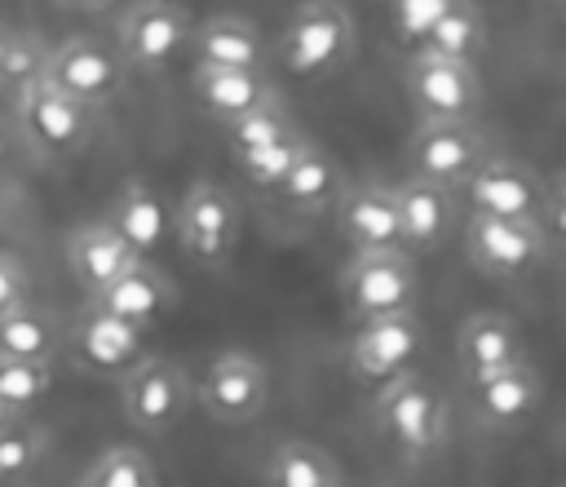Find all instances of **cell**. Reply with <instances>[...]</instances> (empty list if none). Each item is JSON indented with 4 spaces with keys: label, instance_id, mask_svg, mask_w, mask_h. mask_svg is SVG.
Wrapping results in <instances>:
<instances>
[{
    "label": "cell",
    "instance_id": "obj_1",
    "mask_svg": "<svg viewBox=\"0 0 566 487\" xmlns=\"http://www.w3.org/2000/svg\"><path fill=\"white\" fill-rule=\"evenodd\" d=\"M371 421L380 438L407 460H424L447 443V398L424 372H398L380 381Z\"/></svg>",
    "mask_w": 566,
    "mask_h": 487
},
{
    "label": "cell",
    "instance_id": "obj_2",
    "mask_svg": "<svg viewBox=\"0 0 566 487\" xmlns=\"http://www.w3.org/2000/svg\"><path fill=\"white\" fill-rule=\"evenodd\" d=\"M354 49H358V31L340 0H301L279 35V62L301 80L340 71L354 58Z\"/></svg>",
    "mask_w": 566,
    "mask_h": 487
},
{
    "label": "cell",
    "instance_id": "obj_3",
    "mask_svg": "<svg viewBox=\"0 0 566 487\" xmlns=\"http://www.w3.org/2000/svg\"><path fill=\"white\" fill-rule=\"evenodd\" d=\"M402 89L416 120H473L482 106V75L473 62H455L429 49H411L402 62Z\"/></svg>",
    "mask_w": 566,
    "mask_h": 487
},
{
    "label": "cell",
    "instance_id": "obj_4",
    "mask_svg": "<svg viewBox=\"0 0 566 487\" xmlns=\"http://www.w3.org/2000/svg\"><path fill=\"white\" fill-rule=\"evenodd\" d=\"M416 261L407 248H376V252H354L340 270V301L345 310L363 319L398 314L416 305Z\"/></svg>",
    "mask_w": 566,
    "mask_h": 487
},
{
    "label": "cell",
    "instance_id": "obj_5",
    "mask_svg": "<svg viewBox=\"0 0 566 487\" xmlns=\"http://www.w3.org/2000/svg\"><path fill=\"white\" fill-rule=\"evenodd\" d=\"M486 155L491 146L473 120H416L407 142V177L460 190Z\"/></svg>",
    "mask_w": 566,
    "mask_h": 487
},
{
    "label": "cell",
    "instance_id": "obj_6",
    "mask_svg": "<svg viewBox=\"0 0 566 487\" xmlns=\"http://www.w3.org/2000/svg\"><path fill=\"white\" fill-rule=\"evenodd\" d=\"M172 226L186 257L199 266H226L239 248V204L221 182H190Z\"/></svg>",
    "mask_w": 566,
    "mask_h": 487
},
{
    "label": "cell",
    "instance_id": "obj_7",
    "mask_svg": "<svg viewBox=\"0 0 566 487\" xmlns=\"http://www.w3.org/2000/svg\"><path fill=\"white\" fill-rule=\"evenodd\" d=\"M460 239H464V257L486 279H526L548 257V239L539 221H504V217L469 213Z\"/></svg>",
    "mask_w": 566,
    "mask_h": 487
},
{
    "label": "cell",
    "instance_id": "obj_8",
    "mask_svg": "<svg viewBox=\"0 0 566 487\" xmlns=\"http://www.w3.org/2000/svg\"><path fill=\"white\" fill-rule=\"evenodd\" d=\"M18 124H22V137H27L40 155H49V159L75 155V151L88 146V137H93V115H88V106H80L75 97L57 93L44 75L18 89Z\"/></svg>",
    "mask_w": 566,
    "mask_h": 487
},
{
    "label": "cell",
    "instance_id": "obj_9",
    "mask_svg": "<svg viewBox=\"0 0 566 487\" xmlns=\"http://www.w3.org/2000/svg\"><path fill=\"white\" fill-rule=\"evenodd\" d=\"M190 403V381L172 359H137L119 376V407L133 429L168 434Z\"/></svg>",
    "mask_w": 566,
    "mask_h": 487
},
{
    "label": "cell",
    "instance_id": "obj_10",
    "mask_svg": "<svg viewBox=\"0 0 566 487\" xmlns=\"http://www.w3.org/2000/svg\"><path fill=\"white\" fill-rule=\"evenodd\" d=\"M124 75H128V66H124L119 49H111V44H102L93 35L62 40L49 53V62H44V80L57 93L75 97L80 106H88V111L102 106V102H111L124 89Z\"/></svg>",
    "mask_w": 566,
    "mask_h": 487
},
{
    "label": "cell",
    "instance_id": "obj_11",
    "mask_svg": "<svg viewBox=\"0 0 566 487\" xmlns=\"http://www.w3.org/2000/svg\"><path fill=\"white\" fill-rule=\"evenodd\" d=\"M469 213L478 217H504V221H539L544 208V177L509 155H486L473 177L460 186Z\"/></svg>",
    "mask_w": 566,
    "mask_h": 487
},
{
    "label": "cell",
    "instance_id": "obj_12",
    "mask_svg": "<svg viewBox=\"0 0 566 487\" xmlns=\"http://www.w3.org/2000/svg\"><path fill=\"white\" fill-rule=\"evenodd\" d=\"M199 403L221 425H248L270 403V372L248 350L217 354L199 376Z\"/></svg>",
    "mask_w": 566,
    "mask_h": 487
},
{
    "label": "cell",
    "instance_id": "obj_13",
    "mask_svg": "<svg viewBox=\"0 0 566 487\" xmlns=\"http://www.w3.org/2000/svg\"><path fill=\"white\" fill-rule=\"evenodd\" d=\"M195 18L177 0H133L119 18V58L133 71H164L190 44Z\"/></svg>",
    "mask_w": 566,
    "mask_h": 487
},
{
    "label": "cell",
    "instance_id": "obj_14",
    "mask_svg": "<svg viewBox=\"0 0 566 487\" xmlns=\"http://www.w3.org/2000/svg\"><path fill=\"white\" fill-rule=\"evenodd\" d=\"M420 345H424V328H420L416 310L363 319L358 332L349 336V372L358 381H376L380 385V381H389L398 372H411Z\"/></svg>",
    "mask_w": 566,
    "mask_h": 487
},
{
    "label": "cell",
    "instance_id": "obj_15",
    "mask_svg": "<svg viewBox=\"0 0 566 487\" xmlns=\"http://www.w3.org/2000/svg\"><path fill=\"white\" fill-rule=\"evenodd\" d=\"M469 416L482 429H522L544 403V376L526 359L486 376H469Z\"/></svg>",
    "mask_w": 566,
    "mask_h": 487
},
{
    "label": "cell",
    "instance_id": "obj_16",
    "mask_svg": "<svg viewBox=\"0 0 566 487\" xmlns=\"http://www.w3.org/2000/svg\"><path fill=\"white\" fill-rule=\"evenodd\" d=\"M460 190H447L438 182H420V177H402L394 186V204H398V226H402V248L407 252H438L460 221Z\"/></svg>",
    "mask_w": 566,
    "mask_h": 487
},
{
    "label": "cell",
    "instance_id": "obj_17",
    "mask_svg": "<svg viewBox=\"0 0 566 487\" xmlns=\"http://www.w3.org/2000/svg\"><path fill=\"white\" fill-rule=\"evenodd\" d=\"M336 230H340V239H345L354 252L402 248V226H398L394 186H380V182L340 186V195H336Z\"/></svg>",
    "mask_w": 566,
    "mask_h": 487
},
{
    "label": "cell",
    "instance_id": "obj_18",
    "mask_svg": "<svg viewBox=\"0 0 566 487\" xmlns=\"http://www.w3.org/2000/svg\"><path fill=\"white\" fill-rule=\"evenodd\" d=\"M195 66H234V71H265V35L243 13H208L190 27Z\"/></svg>",
    "mask_w": 566,
    "mask_h": 487
},
{
    "label": "cell",
    "instance_id": "obj_19",
    "mask_svg": "<svg viewBox=\"0 0 566 487\" xmlns=\"http://www.w3.org/2000/svg\"><path fill=\"white\" fill-rule=\"evenodd\" d=\"M172 301H177L172 279H168L159 266H150L146 257L133 261L111 288H102L97 297H88V305H97V310H106V314H115V319H124V323H133V328H142V332H146L155 319H164Z\"/></svg>",
    "mask_w": 566,
    "mask_h": 487
},
{
    "label": "cell",
    "instance_id": "obj_20",
    "mask_svg": "<svg viewBox=\"0 0 566 487\" xmlns=\"http://www.w3.org/2000/svg\"><path fill=\"white\" fill-rule=\"evenodd\" d=\"M133 261H142V257L111 230L106 217H102V221H84V226H75L71 239H66V266H71L75 283H80L88 297H97L102 288H111Z\"/></svg>",
    "mask_w": 566,
    "mask_h": 487
},
{
    "label": "cell",
    "instance_id": "obj_21",
    "mask_svg": "<svg viewBox=\"0 0 566 487\" xmlns=\"http://www.w3.org/2000/svg\"><path fill=\"white\" fill-rule=\"evenodd\" d=\"M522 359H526L522 332L504 314H469L460 323V332H455V367H460L464 381L500 372V367H513Z\"/></svg>",
    "mask_w": 566,
    "mask_h": 487
},
{
    "label": "cell",
    "instance_id": "obj_22",
    "mask_svg": "<svg viewBox=\"0 0 566 487\" xmlns=\"http://www.w3.org/2000/svg\"><path fill=\"white\" fill-rule=\"evenodd\" d=\"M190 93L199 102V111L217 124H230L239 115H248L252 106L274 97V84L265 71H234V66H195L190 75Z\"/></svg>",
    "mask_w": 566,
    "mask_h": 487
},
{
    "label": "cell",
    "instance_id": "obj_23",
    "mask_svg": "<svg viewBox=\"0 0 566 487\" xmlns=\"http://www.w3.org/2000/svg\"><path fill=\"white\" fill-rule=\"evenodd\" d=\"M106 221H111V230H115L137 257H150V252L164 244V235H168V208H164V199H159L146 182H128V186L115 195Z\"/></svg>",
    "mask_w": 566,
    "mask_h": 487
},
{
    "label": "cell",
    "instance_id": "obj_24",
    "mask_svg": "<svg viewBox=\"0 0 566 487\" xmlns=\"http://www.w3.org/2000/svg\"><path fill=\"white\" fill-rule=\"evenodd\" d=\"M75 345H80L84 363H93L102 372H115V367L137 359L142 328H133V323H124V319H115V314H106L97 305H84V314L75 323Z\"/></svg>",
    "mask_w": 566,
    "mask_h": 487
},
{
    "label": "cell",
    "instance_id": "obj_25",
    "mask_svg": "<svg viewBox=\"0 0 566 487\" xmlns=\"http://www.w3.org/2000/svg\"><path fill=\"white\" fill-rule=\"evenodd\" d=\"M274 190H279V199H283L287 208H296V213H318V208L336 204V195H340V168H336V159H332L327 151H318V146L310 142Z\"/></svg>",
    "mask_w": 566,
    "mask_h": 487
},
{
    "label": "cell",
    "instance_id": "obj_26",
    "mask_svg": "<svg viewBox=\"0 0 566 487\" xmlns=\"http://www.w3.org/2000/svg\"><path fill=\"white\" fill-rule=\"evenodd\" d=\"M265 487H340V465L310 438H287L265 460Z\"/></svg>",
    "mask_w": 566,
    "mask_h": 487
},
{
    "label": "cell",
    "instance_id": "obj_27",
    "mask_svg": "<svg viewBox=\"0 0 566 487\" xmlns=\"http://www.w3.org/2000/svg\"><path fill=\"white\" fill-rule=\"evenodd\" d=\"M486 44V18L473 0H451L433 27L420 35L416 49H429V53H442V58H455V62H473Z\"/></svg>",
    "mask_w": 566,
    "mask_h": 487
},
{
    "label": "cell",
    "instance_id": "obj_28",
    "mask_svg": "<svg viewBox=\"0 0 566 487\" xmlns=\"http://www.w3.org/2000/svg\"><path fill=\"white\" fill-rule=\"evenodd\" d=\"M53 350H57V328L40 305L22 301L0 314V359L53 363Z\"/></svg>",
    "mask_w": 566,
    "mask_h": 487
},
{
    "label": "cell",
    "instance_id": "obj_29",
    "mask_svg": "<svg viewBox=\"0 0 566 487\" xmlns=\"http://www.w3.org/2000/svg\"><path fill=\"white\" fill-rule=\"evenodd\" d=\"M292 133H296V124H292V115H287V106H283L279 97H270V102H261V106H252L248 115H239V120L226 124V142H230L234 155H239V151L270 146V142H283V137H292Z\"/></svg>",
    "mask_w": 566,
    "mask_h": 487
},
{
    "label": "cell",
    "instance_id": "obj_30",
    "mask_svg": "<svg viewBox=\"0 0 566 487\" xmlns=\"http://www.w3.org/2000/svg\"><path fill=\"white\" fill-rule=\"evenodd\" d=\"M44 456V429L27 416H9L0 425V483H22Z\"/></svg>",
    "mask_w": 566,
    "mask_h": 487
},
{
    "label": "cell",
    "instance_id": "obj_31",
    "mask_svg": "<svg viewBox=\"0 0 566 487\" xmlns=\"http://www.w3.org/2000/svg\"><path fill=\"white\" fill-rule=\"evenodd\" d=\"M80 487H155V465L137 447H106L88 465Z\"/></svg>",
    "mask_w": 566,
    "mask_h": 487
},
{
    "label": "cell",
    "instance_id": "obj_32",
    "mask_svg": "<svg viewBox=\"0 0 566 487\" xmlns=\"http://www.w3.org/2000/svg\"><path fill=\"white\" fill-rule=\"evenodd\" d=\"M305 146H310V137L292 133V137L270 142V146H256V151H239V155H234V164H239V173H243L252 186L274 190V186L287 177V168L296 164V155H301Z\"/></svg>",
    "mask_w": 566,
    "mask_h": 487
},
{
    "label": "cell",
    "instance_id": "obj_33",
    "mask_svg": "<svg viewBox=\"0 0 566 487\" xmlns=\"http://www.w3.org/2000/svg\"><path fill=\"white\" fill-rule=\"evenodd\" d=\"M53 385V363H27V359H0V403L22 416L35 407Z\"/></svg>",
    "mask_w": 566,
    "mask_h": 487
},
{
    "label": "cell",
    "instance_id": "obj_34",
    "mask_svg": "<svg viewBox=\"0 0 566 487\" xmlns=\"http://www.w3.org/2000/svg\"><path fill=\"white\" fill-rule=\"evenodd\" d=\"M44 62H49V49H40L35 35H22V31H4V49H0V84H31L44 75Z\"/></svg>",
    "mask_w": 566,
    "mask_h": 487
},
{
    "label": "cell",
    "instance_id": "obj_35",
    "mask_svg": "<svg viewBox=\"0 0 566 487\" xmlns=\"http://www.w3.org/2000/svg\"><path fill=\"white\" fill-rule=\"evenodd\" d=\"M539 230L548 244H566V173L544 182V208H539Z\"/></svg>",
    "mask_w": 566,
    "mask_h": 487
},
{
    "label": "cell",
    "instance_id": "obj_36",
    "mask_svg": "<svg viewBox=\"0 0 566 487\" xmlns=\"http://www.w3.org/2000/svg\"><path fill=\"white\" fill-rule=\"evenodd\" d=\"M398 9H411V13H402V27H398V35L402 40H416L420 44V35L433 27V18L451 4V0H394Z\"/></svg>",
    "mask_w": 566,
    "mask_h": 487
},
{
    "label": "cell",
    "instance_id": "obj_37",
    "mask_svg": "<svg viewBox=\"0 0 566 487\" xmlns=\"http://www.w3.org/2000/svg\"><path fill=\"white\" fill-rule=\"evenodd\" d=\"M27 292H31L27 270H22L9 252H0V314H4V310H13V305H22V301H27Z\"/></svg>",
    "mask_w": 566,
    "mask_h": 487
},
{
    "label": "cell",
    "instance_id": "obj_38",
    "mask_svg": "<svg viewBox=\"0 0 566 487\" xmlns=\"http://www.w3.org/2000/svg\"><path fill=\"white\" fill-rule=\"evenodd\" d=\"M62 9H71V13H97V9H106V4H115V0H57Z\"/></svg>",
    "mask_w": 566,
    "mask_h": 487
},
{
    "label": "cell",
    "instance_id": "obj_39",
    "mask_svg": "<svg viewBox=\"0 0 566 487\" xmlns=\"http://www.w3.org/2000/svg\"><path fill=\"white\" fill-rule=\"evenodd\" d=\"M9 416H13V412H9V407H4V403H0V425H4V421H9Z\"/></svg>",
    "mask_w": 566,
    "mask_h": 487
},
{
    "label": "cell",
    "instance_id": "obj_40",
    "mask_svg": "<svg viewBox=\"0 0 566 487\" xmlns=\"http://www.w3.org/2000/svg\"><path fill=\"white\" fill-rule=\"evenodd\" d=\"M0 49H4V31H0Z\"/></svg>",
    "mask_w": 566,
    "mask_h": 487
},
{
    "label": "cell",
    "instance_id": "obj_41",
    "mask_svg": "<svg viewBox=\"0 0 566 487\" xmlns=\"http://www.w3.org/2000/svg\"><path fill=\"white\" fill-rule=\"evenodd\" d=\"M562 13H566V0H562Z\"/></svg>",
    "mask_w": 566,
    "mask_h": 487
},
{
    "label": "cell",
    "instance_id": "obj_42",
    "mask_svg": "<svg viewBox=\"0 0 566 487\" xmlns=\"http://www.w3.org/2000/svg\"><path fill=\"white\" fill-rule=\"evenodd\" d=\"M385 4H394V0H385Z\"/></svg>",
    "mask_w": 566,
    "mask_h": 487
},
{
    "label": "cell",
    "instance_id": "obj_43",
    "mask_svg": "<svg viewBox=\"0 0 566 487\" xmlns=\"http://www.w3.org/2000/svg\"><path fill=\"white\" fill-rule=\"evenodd\" d=\"M562 487H566V483H562Z\"/></svg>",
    "mask_w": 566,
    "mask_h": 487
}]
</instances>
